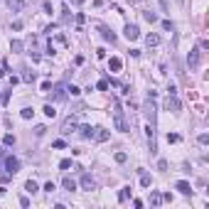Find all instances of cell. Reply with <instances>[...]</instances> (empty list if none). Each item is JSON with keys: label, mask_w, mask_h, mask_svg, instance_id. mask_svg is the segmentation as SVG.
I'll return each instance as SVG.
<instances>
[{"label": "cell", "mask_w": 209, "mask_h": 209, "mask_svg": "<svg viewBox=\"0 0 209 209\" xmlns=\"http://www.w3.org/2000/svg\"><path fill=\"white\" fill-rule=\"evenodd\" d=\"M44 116H47V118H54V116H57V111H54V106H44Z\"/></svg>", "instance_id": "obj_19"}, {"label": "cell", "mask_w": 209, "mask_h": 209, "mask_svg": "<svg viewBox=\"0 0 209 209\" xmlns=\"http://www.w3.org/2000/svg\"><path fill=\"white\" fill-rule=\"evenodd\" d=\"M71 167V160H62V162H59V170H69Z\"/></svg>", "instance_id": "obj_28"}, {"label": "cell", "mask_w": 209, "mask_h": 209, "mask_svg": "<svg viewBox=\"0 0 209 209\" xmlns=\"http://www.w3.org/2000/svg\"><path fill=\"white\" fill-rule=\"evenodd\" d=\"M71 131H76V121H74V118H67L64 126H62V133L67 136V133H71Z\"/></svg>", "instance_id": "obj_8"}, {"label": "cell", "mask_w": 209, "mask_h": 209, "mask_svg": "<svg viewBox=\"0 0 209 209\" xmlns=\"http://www.w3.org/2000/svg\"><path fill=\"white\" fill-rule=\"evenodd\" d=\"M165 108H167V111H175V113H177V111H180L182 106H180V101H177L175 96H170V94H167V99H165Z\"/></svg>", "instance_id": "obj_3"}, {"label": "cell", "mask_w": 209, "mask_h": 209, "mask_svg": "<svg viewBox=\"0 0 209 209\" xmlns=\"http://www.w3.org/2000/svg\"><path fill=\"white\" fill-rule=\"evenodd\" d=\"M44 189H47V192H49V194H52V192H54V189H57V187H54V182H47V185H44Z\"/></svg>", "instance_id": "obj_32"}, {"label": "cell", "mask_w": 209, "mask_h": 209, "mask_svg": "<svg viewBox=\"0 0 209 209\" xmlns=\"http://www.w3.org/2000/svg\"><path fill=\"white\" fill-rule=\"evenodd\" d=\"M79 131H81V136H84V138H94V133H96V131H94L91 126H81Z\"/></svg>", "instance_id": "obj_15"}, {"label": "cell", "mask_w": 209, "mask_h": 209, "mask_svg": "<svg viewBox=\"0 0 209 209\" xmlns=\"http://www.w3.org/2000/svg\"><path fill=\"white\" fill-rule=\"evenodd\" d=\"M25 189H27L30 194H35V192L39 189V187H37V182H35V180H27V182H25Z\"/></svg>", "instance_id": "obj_16"}, {"label": "cell", "mask_w": 209, "mask_h": 209, "mask_svg": "<svg viewBox=\"0 0 209 209\" xmlns=\"http://www.w3.org/2000/svg\"><path fill=\"white\" fill-rule=\"evenodd\" d=\"M5 170H7V175H15L20 170V160L12 158V155H7V158H5Z\"/></svg>", "instance_id": "obj_2"}, {"label": "cell", "mask_w": 209, "mask_h": 209, "mask_svg": "<svg viewBox=\"0 0 209 209\" xmlns=\"http://www.w3.org/2000/svg\"><path fill=\"white\" fill-rule=\"evenodd\" d=\"M94 136H96V140H101V143L108 140V133H106V131H99V133H94Z\"/></svg>", "instance_id": "obj_24"}, {"label": "cell", "mask_w": 209, "mask_h": 209, "mask_svg": "<svg viewBox=\"0 0 209 209\" xmlns=\"http://www.w3.org/2000/svg\"><path fill=\"white\" fill-rule=\"evenodd\" d=\"M126 37H128L131 42H133V39H138V37H140L138 27H136V25H126Z\"/></svg>", "instance_id": "obj_7"}, {"label": "cell", "mask_w": 209, "mask_h": 209, "mask_svg": "<svg viewBox=\"0 0 209 209\" xmlns=\"http://www.w3.org/2000/svg\"><path fill=\"white\" fill-rule=\"evenodd\" d=\"M143 17H145V20H148V22H158V15H155V12H145V15H143Z\"/></svg>", "instance_id": "obj_23"}, {"label": "cell", "mask_w": 209, "mask_h": 209, "mask_svg": "<svg viewBox=\"0 0 209 209\" xmlns=\"http://www.w3.org/2000/svg\"><path fill=\"white\" fill-rule=\"evenodd\" d=\"M187 64H189V69H197V64H199V49H192V52H189Z\"/></svg>", "instance_id": "obj_4"}, {"label": "cell", "mask_w": 209, "mask_h": 209, "mask_svg": "<svg viewBox=\"0 0 209 209\" xmlns=\"http://www.w3.org/2000/svg\"><path fill=\"white\" fill-rule=\"evenodd\" d=\"M199 143H202V145H204V143H209V136H207V133H202V136H199Z\"/></svg>", "instance_id": "obj_34"}, {"label": "cell", "mask_w": 209, "mask_h": 209, "mask_svg": "<svg viewBox=\"0 0 209 209\" xmlns=\"http://www.w3.org/2000/svg\"><path fill=\"white\" fill-rule=\"evenodd\" d=\"M10 49H12V52H22V42H20V39H12Z\"/></svg>", "instance_id": "obj_21"}, {"label": "cell", "mask_w": 209, "mask_h": 209, "mask_svg": "<svg viewBox=\"0 0 209 209\" xmlns=\"http://www.w3.org/2000/svg\"><path fill=\"white\" fill-rule=\"evenodd\" d=\"M121 67H123V62H121L118 57H111V59H108V69L111 71H121Z\"/></svg>", "instance_id": "obj_10"}, {"label": "cell", "mask_w": 209, "mask_h": 209, "mask_svg": "<svg viewBox=\"0 0 209 209\" xmlns=\"http://www.w3.org/2000/svg\"><path fill=\"white\" fill-rule=\"evenodd\" d=\"M42 91H44V94H49V91H52V84H49V81H44V84H42Z\"/></svg>", "instance_id": "obj_31"}, {"label": "cell", "mask_w": 209, "mask_h": 209, "mask_svg": "<svg viewBox=\"0 0 209 209\" xmlns=\"http://www.w3.org/2000/svg\"><path fill=\"white\" fill-rule=\"evenodd\" d=\"M67 91H69L71 96H79V94H81V91H79V86H69V89H67Z\"/></svg>", "instance_id": "obj_29"}, {"label": "cell", "mask_w": 209, "mask_h": 209, "mask_svg": "<svg viewBox=\"0 0 209 209\" xmlns=\"http://www.w3.org/2000/svg\"><path fill=\"white\" fill-rule=\"evenodd\" d=\"M64 96H67V86H64V84H59V86H57V91H54V99H59V101H62Z\"/></svg>", "instance_id": "obj_14"}, {"label": "cell", "mask_w": 209, "mask_h": 209, "mask_svg": "<svg viewBox=\"0 0 209 209\" xmlns=\"http://www.w3.org/2000/svg\"><path fill=\"white\" fill-rule=\"evenodd\" d=\"M128 197H131V187H123V189L118 192V202H126Z\"/></svg>", "instance_id": "obj_17"}, {"label": "cell", "mask_w": 209, "mask_h": 209, "mask_svg": "<svg viewBox=\"0 0 209 209\" xmlns=\"http://www.w3.org/2000/svg\"><path fill=\"white\" fill-rule=\"evenodd\" d=\"M150 204H153V207H160V204H162V194H160V192H153V194H150Z\"/></svg>", "instance_id": "obj_12"}, {"label": "cell", "mask_w": 209, "mask_h": 209, "mask_svg": "<svg viewBox=\"0 0 209 209\" xmlns=\"http://www.w3.org/2000/svg\"><path fill=\"white\" fill-rule=\"evenodd\" d=\"M81 187L91 192V189L96 187V182H94V177H91V175H81Z\"/></svg>", "instance_id": "obj_5"}, {"label": "cell", "mask_w": 209, "mask_h": 209, "mask_svg": "<svg viewBox=\"0 0 209 209\" xmlns=\"http://www.w3.org/2000/svg\"><path fill=\"white\" fill-rule=\"evenodd\" d=\"M145 42H148V47H158V44H160V37H158V35H153V32H150V35L145 37Z\"/></svg>", "instance_id": "obj_13"}, {"label": "cell", "mask_w": 209, "mask_h": 209, "mask_svg": "<svg viewBox=\"0 0 209 209\" xmlns=\"http://www.w3.org/2000/svg\"><path fill=\"white\" fill-rule=\"evenodd\" d=\"M101 35H104V39H108V42H113V39H116V35H113V32H108V30H101Z\"/></svg>", "instance_id": "obj_22"}, {"label": "cell", "mask_w": 209, "mask_h": 209, "mask_svg": "<svg viewBox=\"0 0 209 209\" xmlns=\"http://www.w3.org/2000/svg\"><path fill=\"white\" fill-rule=\"evenodd\" d=\"M167 143H180V136L177 133H167Z\"/></svg>", "instance_id": "obj_27"}, {"label": "cell", "mask_w": 209, "mask_h": 209, "mask_svg": "<svg viewBox=\"0 0 209 209\" xmlns=\"http://www.w3.org/2000/svg\"><path fill=\"white\" fill-rule=\"evenodd\" d=\"M175 189H177V192H182V194H189V192H192V187H189V182H185V180H180V182L175 185Z\"/></svg>", "instance_id": "obj_9"}, {"label": "cell", "mask_w": 209, "mask_h": 209, "mask_svg": "<svg viewBox=\"0 0 209 209\" xmlns=\"http://www.w3.org/2000/svg\"><path fill=\"white\" fill-rule=\"evenodd\" d=\"M150 182H153V180H150V175L140 172V185H143V187H150Z\"/></svg>", "instance_id": "obj_20"}, {"label": "cell", "mask_w": 209, "mask_h": 209, "mask_svg": "<svg viewBox=\"0 0 209 209\" xmlns=\"http://www.w3.org/2000/svg\"><path fill=\"white\" fill-rule=\"evenodd\" d=\"M2 143H5V145H15V136H10V133H7V136L2 138Z\"/></svg>", "instance_id": "obj_25"}, {"label": "cell", "mask_w": 209, "mask_h": 209, "mask_svg": "<svg viewBox=\"0 0 209 209\" xmlns=\"http://www.w3.org/2000/svg\"><path fill=\"white\" fill-rule=\"evenodd\" d=\"M20 116H22L25 121H30V118L35 116V111H32V108H22V111H20Z\"/></svg>", "instance_id": "obj_18"}, {"label": "cell", "mask_w": 209, "mask_h": 209, "mask_svg": "<svg viewBox=\"0 0 209 209\" xmlns=\"http://www.w3.org/2000/svg\"><path fill=\"white\" fill-rule=\"evenodd\" d=\"M106 89H108V81L101 79V81H99V91H106Z\"/></svg>", "instance_id": "obj_30"}, {"label": "cell", "mask_w": 209, "mask_h": 209, "mask_svg": "<svg viewBox=\"0 0 209 209\" xmlns=\"http://www.w3.org/2000/svg\"><path fill=\"white\" fill-rule=\"evenodd\" d=\"M126 160H128L126 153H116V162H126Z\"/></svg>", "instance_id": "obj_26"}, {"label": "cell", "mask_w": 209, "mask_h": 209, "mask_svg": "<svg viewBox=\"0 0 209 209\" xmlns=\"http://www.w3.org/2000/svg\"><path fill=\"white\" fill-rule=\"evenodd\" d=\"M162 27H165L167 32H172V22H170V20H165V22H162Z\"/></svg>", "instance_id": "obj_33"}, {"label": "cell", "mask_w": 209, "mask_h": 209, "mask_svg": "<svg viewBox=\"0 0 209 209\" xmlns=\"http://www.w3.org/2000/svg\"><path fill=\"white\" fill-rule=\"evenodd\" d=\"M62 185H64V189H67V192H74V189H76V182H74L71 177H64V180H62Z\"/></svg>", "instance_id": "obj_11"}, {"label": "cell", "mask_w": 209, "mask_h": 209, "mask_svg": "<svg viewBox=\"0 0 209 209\" xmlns=\"http://www.w3.org/2000/svg\"><path fill=\"white\" fill-rule=\"evenodd\" d=\"M25 5H27V0H7V7H10L12 12H20Z\"/></svg>", "instance_id": "obj_6"}, {"label": "cell", "mask_w": 209, "mask_h": 209, "mask_svg": "<svg viewBox=\"0 0 209 209\" xmlns=\"http://www.w3.org/2000/svg\"><path fill=\"white\" fill-rule=\"evenodd\" d=\"M113 123H116V131H121V133H126L128 131V123H126V118H123V108L116 104L113 108Z\"/></svg>", "instance_id": "obj_1"}]
</instances>
